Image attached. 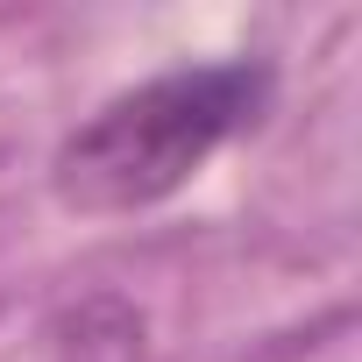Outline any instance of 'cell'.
I'll use <instances>...</instances> for the list:
<instances>
[{"label":"cell","instance_id":"6da1fadb","mask_svg":"<svg viewBox=\"0 0 362 362\" xmlns=\"http://www.w3.org/2000/svg\"><path fill=\"white\" fill-rule=\"evenodd\" d=\"M277 71L263 57L177 64L128 93H114L93 121H78L50 163V185L71 214H142L214 163L242 128L263 121Z\"/></svg>","mask_w":362,"mask_h":362}]
</instances>
